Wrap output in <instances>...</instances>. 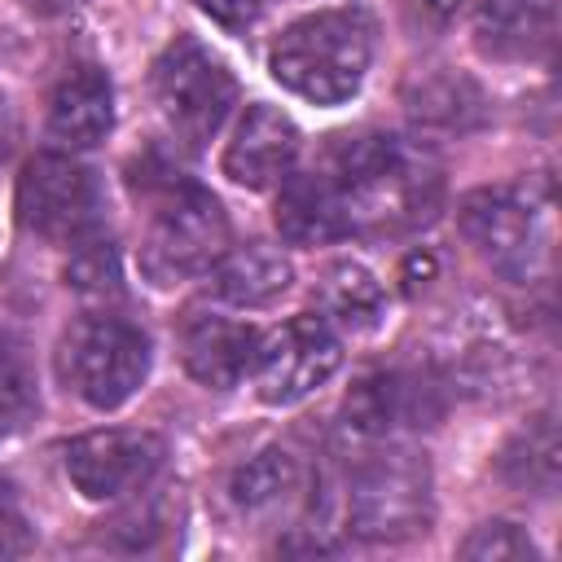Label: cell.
<instances>
[{
	"instance_id": "3",
	"label": "cell",
	"mask_w": 562,
	"mask_h": 562,
	"mask_svg": "<svg viewBox=\"0 0 562 562\" xmlns=\"http://www.w3.org/2000/svg\"><path fill=\"white\" fill-rule=\"evenodd\" d=\"M228 250V220L224 206L189 180H171L149 215L140 241V272L154 285H180L189 277L211 272Z\"/></svg>"
},
{
	"instance_id": "2",
	"label": "cell",
	"mask_w": 562,
	"mask_h": 562,
	"mask_svg": "<svg viewBox=\"0 0 562 562\" xmlns=\"http://www.w3.org/2000/svg\"><path fill=\"white\" fill-rule=\"evenodd\" d=\"M373 57V22L364 9H325L294 22L272 44V79L316 105L356 97Z\"/></svg>"
},
{
	"instance_id": "18",
	"label": "cell",
	"mask_w": 562,
	"mask_h": 562,
	"mask_svg": "<svg viewBox=\"0 0 562 562\" xmlns=\"http://www.w3.org/2000/svg\"><path fill=\"white\" fill-rule=\"evenodd\" d=\"M316 303H321V312L329 321H338L351 334L373 329L382 321V307H386L378 277L369 268H360V263H334L316 281Z\"/></svg>"
},
{
	"instance_id": "24",
	"label": "cell",
	"mask_w": 562,
	"mask_h": 562,
	"mask_svg": "<svg viewBox=\"0 0 562 562\" xmlns=\"http://www.w3.org/2000/svg\"><path fill=\"white\" fill-rule=\"evenodd\" d=\"M31 408V391H26V378L18 373V364L4 356L0 347V430L4 426H18V417H26Z\"/></svg>"
},
{
	"instance_id": "4",
	"label": "cell",
	"mask_w": 562,
	"mask_h": 562,
	"mask_svg": "<svg viewBox=\"0 0 562 562\" xmlns=\"http://www.w3.org/2000/svg\"><path fill=\"white\" fill-rule=\"evenodd\" d=\"M149 88L162 127L184 149H202L237 101V79L228 75V66L189 35L162 48V57L149 70Z\"/></svg>"
},
{
	"instance_id": "12",
	"label": "cell",
	"mask_w": 562,
	"mask_h": 562,
	"mask_svg": "<svg viewBox=\"0 0 562 562\" xmlns=\"http://www.w3.org/2000/svg\"><path fill=\"white\" fill-rule=\"evenodd\" d=\"M114 123V92L97 66L70 70L48 97V136L70 149H92Z\"/></svg>"
},
{
	"instance_id": "22",
	"label": "cell",
	"mask_w": 562,
	"mask_h": 562,
	"mask_svg": "<svg viewBox=\"0 0 562 562\" xmlns=\"http://www.w3.org/2000/svg\"><path fill=\"white\" fill-rule=\"evenodd\" d=\"M461 558H483V562L536 558V544H531L527 531L514 527V522H483V527H474V536L461 544Z\"/></svg>"
},
{
	"instance_id": "8",
	"label": "cell",
	"mask_w": 562,
	"mask_h": 562,
	"mask_svg": "<svg viewBox=\"0 0 562 562\" xmlns=\"http://www.w3.org/2000/svg\"><path fill=\"white\" fill-rule=\"evenodd\" d=\"M342 364V347L321 316H294L255 342L250 382L263 404H294L325 386Z\"/></svg>"
},
{
	"instance_id": "26",
	"label": "cell",
	"mask_w": 562,
	"mask_h": 562,
	"mask_svg": "<svg viewBox=\"0 0 562 562\" xmlns=\"http://www.w3.org/2000/svg\"><path fill=\"white\" fill-rule=\"evenodd\" d=\"M31 13H40V18H53V13H66V9H75L79 0H22Z\"/></svg>"
},
{
	"instance_id": "16",
	"label": "cell",
	"mask_w": 562,
	"mask_h": 562,
	"mask_svg": "<svg viewBox=\"0 0 562 562\" xmlns=\"http://www.w3.org/2000/svg\"><path fill=\"white\" fill-rule=\"evenodd\" d=\"M290 277H294L290 259L277 246L250 241V246L224 250V259L215 268V290L237 307H263L290 290Z\"/></svg>"
},
{
	"instance_id": "10",
	"label": "cell",
	"mask_w": 562,
	"mask_h": 562,
	"mask_svg": "<svg viewBox=\"0 0 562 562\" xmlns=\"http://www.w3.org/2000/svg\"><path fill=\"white\" fill-rule=\"evenodd\" d=\"M461 233L505 277H527L540 255V228L531 202L518 189H479L461 202Z\"/></svg>"
},
{
	"instance_id": "1",
	"label": "cell",
	"mask_w": 562,
	"mask_h": 562,
	"mask_svg": "<svg viewBox=\"0 0 562 562\" xmlns=\"http://www.w3.org/2000/svg\"><path fill=\"white\" fill-rule=\"evenodd\" d=\"M338 198L347 206L351 233H404L435 215L439 167L426 149L400 136H347L334 149Z\"/></svg>"
},
{
	"instance_id": "7",
	"label": "cell",
	"mask_w": 562,
	"mask_h": 562,
	"mask_svg": "<svg viewBox=\"0 0 562 562\" xmlns=\"http://www.w3.org/2000/svg\"><path fill=\"white\" fill-rule=\"evenodd\" d=\"M18 220L44 241L79 246L101 228V184L66 154H35L18 176Z\"/></svg>"
},
{
	"instance_id": "19",
	"label": "cell",
	"mask_w": 562,
	"mask_h": 562,
	"mask_svg": "<svg viewBox=\"0 0 562 562\" xmlns=\"http://www.w3.org/2000/svg\"><path fill=\"white\" fill-rule=\"evenodd\" d=\"M294 483H299L294 457L281 452V448H268V452L250 457V461L233 474L228 492H233V505H237L241 514H268L272 505H281V501L294 492Z\"/></svg>"
},
{
	"instance_id": "6",
	"label": "cell",
	"mask_w": 562,
	"mask_h": 562,
	"mask_svg": "<svg viewBox=\"0 0 562 562\" xmlns=\"http://www.w3.org/2000/svg\"><path fill=\"white\" fill-rule=\"evenodd\" d=\"M347 522L360 540H404L430 522V470L408 448L360 461L347 487Z\"/></svg>"
},
{
	"instance_id": "17",
	"label": "cell",
	"mask_w": 562,
	"mask_h": 562,
	"mask_svg": "<svg viewBox=\"0 0 562 562\" xmlns=\"http://www.w3.org/2000/svg\"><path fill=\"white\" fill-rule=\"evenodd\" d=\"M422 391L400 373H364L347 395V426L360 435H386L417 417Z\"/></svg>"
},
{
	"instance_id": "15",
	"label": "cell",
	"mask_w": 562,
	"mask_h": 562,
	"mask_svg": "<svg viewBox=\"0 0 562 562\" xmlns=\"http://www.w3.org/2000/svg\"><path fill=\"white\" fill-rule=\"evenodd\" d=\"M479 44L496 57H540L558 31V0H479Z\"/></svg>"
},
{
	"instance_id": "23",
	"label": "cell",
	"mask_w": 562,
	"mask_h": 562,
	"mask_svg": "<svg viewBox=\"0 0 562 562\" xmlns=\"http://www.w3.org/2000/svg\"><path fill=\"white\" fill-rule=\"evenodd\" d=\"M31 549V522L9 483H0V558H18Z\"/></svg>"
},
{
	"instance_id": "13",
	"label": "cell",
	"mask_w": 562,
	"mask_h": 562,
	"mask_svg": "<svg viewBox=\"0 0 562 562\" xmlns=\"http://www.w3.org/2000/svg\"><path fill=\"white\" fill-rule=\"evenodd\" d=\"M255 334L241 321L228 316H193L180 334V351H184V369L215 391H228L246 378L250 360H255Z\"/></svg>"
},
{
	"instance_id": "20",
	"label": "cell",
	"mask_w": 562,
	"mask_h": 562,
	"mask_svg": "<svg viewBox=\"0 0 562 562\" xmlns=\"http://www.w3.org/2000/svg\"><path fill=\"white\" fill-rule=\"evenodd\" d=\"M505 474L522 487H540L549 492L558 483V435L549 417H536L527 426V435L505 452Z\"/></svg>"
},
{
	"instance_id": "11",
	"label": "cell",
	"mask_w": 562,
	"mask_h": 562,
	"mask_svg": "<svg viewBox=\"0 0 562 562\" xmlns=\"http://www.w3.org/2000/svg\"><path fill=\"white\" fill-rule=\"evenodd\" d=\"M294 158H299V127L272 105H250L224 149V176L246 189H268L290 176Z\"/></svg>"
},
{
	"instance_id": "25",
	"label": "cell",
	"mask_w": 562,
	"mask_h": 562,
	"mask_svg": "<svg viewBox=\"0 0 562 562\" xmlns=\"http://www.w3.org/2000/svg\"><path fill=\"white\" fill-rule=\"evenodd\" d=\"M259 4H263V0H198V9L211 13V18H215L220 26H228V31L250 26V22L259 18Z\"/></svg>"
},
{
	"instance_id": "21",
	"label": "cell",
	"mask_w": 562,
	"mask_h": 562,
	"mask_svg": "<svg viewBox=\"0 0 562 562\" xmlns=\"http://www.w3.org/2000/svg\"><path fill=\"white\" fill-rule=\"evenodd\" d=\"M66 285L79 294V299H119L123 294V277H119V259L110 250V241H79L75 246V259L66 268Z\"/></svg>"
},
{
	"instance_id": "9",
	"label": "cell",
	"mask_w": 562,
	"mask_h": 562,
	"mask_svg": "<svg viewBox=\"0 0 562 562\" xmlns=\"http://www.w3.org/2000/svg\"><path fill=\"white\" fill-rule=\"evenodd\" d=\"M162 439L154 430H92L66 448V474L88 501H119L154 479Z\"/></svg>"
},
{
	"instance_id": "14",
	"label": "cell",
	"mask_w": 562,
	"mask_h": 562,
	"mask_svg": "<svg viewBox=\"0 0 562 562\" xmlns=\"http://www.w3.org/2000/svg\"><path fill=\"white\" fill-rule=\"evenodd\" d=\"M277 228L294 246H321L351 233L347 206L329 176H290L277 198Z\"/></svg>"
},
{
	"instance_id": "5",
	"label": "cell",
	"mask_w": 562,
	"mask_h": 562,
	"mask_svg": "<svg viewBox=\"0 0 562 562\" xmlns=\"http://www.w3.org/2000/svg\"><path fill=\"white\" fill-rule=\"evenodd\" d=\"M61 378L92 408H119L149 373V338L123 316H83L61 338Z\"/></svg>"
}]
</instances>
